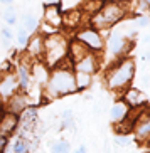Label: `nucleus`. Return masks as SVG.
Returning a JSON list of instances; mask_svg holds the SVG:
<instances>
[{"label": "nucleus", "instance_id": "1", "mask_svg": "<svg viewBox=\"0 0 150 153\" xmlns=\"http://www.w3.org/2000/svg\"><path fill=\"white\" fill-rule=\"evenodd\" d=\"M125 15V9L118 2H108L103 5V9L98 10L93 17V25L98 29H108L118 22Z\"/></svg>", "mask_w": 150, "mask_h": 153}, {"label": "nucleus", "instance_id": "2", "mask_svg": "<svg viewBox=\"0 0 150 153\" xmlns=\"http://www.w3.org/2000/svg\"><path fill=\"white\" fill-rule=\"evenodd\" d=\"M49 88L51 93H54V94H66V93H71V91L76 89V79L69 71L59 69L52 74Z\"/></svg>", "mask_w": 150, "mask_h": 153}, {"label": "nucleus", "instance_id": "3", "mask_svg": "<svg viewBox=\"0 0 150 153\" xmlns=\"http://www.w3.org/2000/svg\"><path fill=\"white\" fill-rule=\"evenodd\" d=\"M44 52L47 56V62L49 64L59 62L66 54V39L63 36H57V34L49 36L44 41Z\"/></svg>", "mask_w": 150, "mask_h": 153}, {"label": "nucleus", "instance_id": "4", "mask_svg": "<svg viewBox=\"0 0 150 153\" xmlns=\"http://www.w3.org/2000/svg\"><path fill=\"white\" fill-rule=\"evenodd\" d=\"M133 71H135L133 61H130V59L123 61L118 68L111 72V76H110V79H108L110 88H122V86H125L127 82H130V79L133 77Z\"/></svg>", "mask_w": 150, "mask_h": 153}, {"label": "nucleus", "instance_id": "5", "mask_svg": "<svg viewBox=\"0 0 150 153\" xmlns=\"http://www.w3.org/2000/svg\"><path fill=\"white\" fill-rule=\"evenodd\" d=\"M78 41H81L83 44L90 47V49H101L103 47V41H101V36L95 29H84L78 34Z\"/></svg>", "mask_w": 150, "mask_h": 153}, {"label": "nucleus", "instance_id": "6", "mask_svg": "<svg viewBox=\"0 0 150 153\" xmlns=\"http://www.w3.org/2000/svg\"><path fill=\"white\" fill-rule=\"evenodd\" d=\"M44 20L49 24V25H52V27H57V25L63 24V17H61L59 9H57V5L56 4H49L47 7H46Z\"/></svg>", "mask_w": 150, "mask_h": 153}, {"label": "nucleus", "instance_id": "7", "mask_svg": "<svg viewBox=\"0 0 150 153\" xmlns=\"http://www.w3.org/2000/svg\"><path fill=\"white\" fill-rule=\"evenodd\" d=\"M125 42H127V39H125V36H123L120 30H113L111 32V36H110V51L113 52V54H118V52H122L123 49H125Z\"/></svg>", "mask_w": 150, "mask_h": 153}, {"label": "nucleus", "instance_id": "8", "mask_svg": "<svg viewBox=\"0 0 150 153\" xmlns=\"http://www.w3.org/2000/svg\"><path fill=\"white\" fill-rule=\"evenodd\" d=\"M84 56H88V47L84 44H83L81 41H73L71 42V45H69V57H71V61H74V59H79L81 61Z\"/></svg>", "mask_w": 150, "mask_h": 153}, {"label": "nucleus", "instance_id": "9", "mask_svg": "<svg viewBox=\"0 0 150 153\" xmlns=\"http://www.w3.org/2000/svg\"><path fill=\"white\" fill-rule=\"evenodd\" d=\"M95 69H96V62H95V57H93L91 54L84 56V57L76 64V71L78 72H86V74H90V72H93Z\"/></svg>", "mask_w": 150, "mask_h": 153}, {"label": "nucleus", "instance_id": "10", "mask_svg": "<svg viewBox=\"0 0 150 153\" xmlns=\"http://www.w3.org/2000/svg\"><path fill=\"white\" fill-rule=\"evenodd\" d=\"M15 86H17V81H15L12 76L5 77L4 81L0 82V94L2 96H10L12 93H14Z\"/></svg>", "mask_w": 150, "mask_h": 153}, {"label": "nucleus", "instance_id": "11", "mask_svg": "<svg viewBox=\"0 0 150 153\" xmlns=\"http://www.w3.org/2000/svg\"><path fill=\"white\" fill-rule=\"evenodd\" d=\"M29 52L32 56H39L44 52V41H42L41 37H34L29 44Z\"/></svg>", "mask_w": 150, "mask_h": 153}, {"label": "nucleus", "instance_id": "12", "mask_svg": "<svg viewBox=\"0 0 150 153\" xmlns=\"http://www.w3.org/2000/svg\"><path fill=\"white\" fill-rule=\"evenodd\" d=\"M125 114H127V103H116L111 108V120H115V121L122 120Z\"/></svg>", "mask_w": 150, "mask_h": 153}, {"label": "nucleus", "instance_id": "13", "mask_svg": "<svg viewBox=\"0 0 150 153\" xmlns=\"http://www.w3.org/2000/svg\"><path fill=\"white\" fill-rule=\"evenodd\" d=\"M24 29L27 30V34L34 32L37 29V20L32 15H24Z\"/></svg>", "mask_w": 150, "mask_h": 153}, {"label": "nucleus", "instance_id": "14", "mask_svg": "<svg viewBox=\"0 0 150 153\" xmlns=\"http://www.w3.org/2000/svg\"><path fill=\"white\" fill-rule=\"evenodd\" d=\"M10 152H12V153H25V152H27V145H25V141H24L22 138H19V140H15V141H14Z\"/></svg>", "mask_w": 150, "mask_h": 153}, {"label": "nucleus", "instance_id": "15", "mask_svg": "<svg viewBox=\"0 0 150 153\" xmlns=\"http://www.w3.org/2000/svg\"><path fill=\"white\" fill-rule=\"evenodd\" d=\"M4 20L7 24H10V25L15 24V20H17V14L14 12V9H12L10 5H9V9H7V10H4Z\"/></svg>", "mask_w": 150, "mask_h": 153}, {"label": "nucleus", "instance_id": "16", "mask_svg": "<svg viewBox=\"0 0 150 153\" xmlns=\"http://www.w3.org/2000/svg\"><path fill=\"white\" fill-rule=\"evenodd\" d=\"M127 103L132 104V106L138 104V103H140V93H138L137 89H132V91L127 94Z\"/></svg>", "mask_w": 150, "mask_h": 153}, {"label": "nucleus", "instance_id": "17", "mask_svg": "<svg viewBox=\"0 0 150 153\" xmlns=\"http://www.w3.org/2000/svg\"><path fill=\"white\" fill-rule=\"evenodd\" d=\"M79 17H81V14H79V12H69L68 17L63 19V22L68 24V25H76L78 20H79Z\"/></svg>", "mask_w": 150, "mask_h": 153}, {"label": "nucleus", "instance_id": "18", "mask_svg": "<svg viewBox=\"0 0 150 153\" xmlns=\"http://www.w3.org/2000/svg\"><path fill=\"white\" fill-rule=\"evenodd\" d=\"M149 133H150V118L147 121H143L142 125H138V128H137V135L138 136H145Z\"/></svg>", "mask_w": 150, "mask_h": 153}, {"label": "nucleus", "instance_id": "19", "mask_svg": "<svg viewBox=\"0 0 150 153\" xmlns=\"http://www.w3.org/2000/svg\"><path fill=\"white\" fill-rule=\"evenodd\" d=\"M17 41H19V44L20 45H25L27 44V41H29V34H27V30L24 27H20L17 30Z\"/></svg>", "mask_w": 150, "mask_h": 153}, {"label": "nucleus", "instance_id": "20", "mask_svg": "<svg viewBox=\"0 0 150 153\" xmlns=\"http://www.w3.org/2000/svg\"><path fill=\"white\" fill-rule=\"evenodd\" d=\"M79 76H78V84L76 88H84V86L90 84V74H86V72H78Z\"/></svg>", "mask_w": 150, "mask_h": 153}, {"label": "nucleus", "instance_id": "21", "mask_svg": "<svg viewBox=\"0 0 150 153\" xmlns=\"http://www.w3.org/2000/svg\"><path fill=\"white\" fill-rule=\"evenodd\" d=\"M52 146H54V150H52L54 153H68L69 152V143H66V141L52 143Z\"/></svg>", "mask_w": 150, "mask_h": 153}, {"label": "nucleus", "instance_id": "22", "mask_svg": "<svg viewBox=\"0 0 150 153\" xmlns=\"http://www.w3.org/2000/svg\"><path fill=\"white\" fill-rule=\"evenodd\" d=\"M19 74H20V86H25L29 84V74H27V69L25 68H20L19 69Z\"/></svg>", "mask_w": 150, "mask_h": 153}, {"label": "nucleus", "instance_id": "23", "mask_svg": "<svg viewBox=\"0 0 150 153\" xmlns=\"http://www.w3.org/2000/svg\"><path fill=\"white\" fill-rule=\"evenodd\" d=\"M24 106H25V99H24V98H19V99H15L14 104H12V111H14V113H15V111H20Z\"/></svg>", "mask_w": 150, "mask_h": 153}, {"label": "nucleus", "instance_id": "24", "mask_svg": "<svg viewBox=\"0 0 150 153\" xmlns=\"http://www.w3.org/2000/svg\"><path fill=\"white\" fill-rule=\"evenodd\" d=\"M149 22H150V20L147 17H138V19H137V25H138V27H145Z\"/></svg>", "mask_w": 150, "mask_h": 153}, {"label": "nucleus", "instance_id": "25", "mask_svg": "<svg viewBox=\"0 0 150 153\" xmlns=\"http://www.w3.org/2000/svg\"><path fill=\"white\" fill-rule=\"evenodd\" d=\"M116 143H118V145H128V143H130V140H128L127 136H125V138L120 136V138H116Z\"/></svg>", "mask_w": 150, "mask_h": 153}, {"label": "nucleus", "instance_id": "26", "mask_svg": "<svg viewBox=\"0 0 150 153\" xmlns=\"http://www.w3.org/2000/svg\"><path fill=\"white\" fill-rule=\"evenodd\" d=\"M2 36H4L5 37V39H12V34H10V30H9V29H2Z\"/></svg>", "mask_w": 150, "mask_h": 153}, {"label": "nucleus", "instance_id": "27", "mask_svg": "<svg viewBox=\"0 0 150 153\" xmlns=\"http://www.w3.org/2000/svg\"><path fill=\"white\" fill-rule=\"evenodd\" d=\"M143 44H150V34H147V36L143 37Z\"/></svg>", "mask_w": 150, "mask_h": 153}, {"label": "nucleus", "instance_id": "28", "mask_svg": "<svg viewBox=\"0 0 150 153\" xmlns=\"http://www.w3.org/2000/svg\"><path fill=\"white\" fill-rule=\"evenodd\" d=\"M143 61H150V51H147L145 54H143Z\"/></svg>", "mask_w": 150, "mask_h": 153}, {"label": "nucleus", "instance_id": "29", "mask_svg": "<svg viewBox=\"0 0 150 153\" xmlns=\"http://www.w3.org/2000/svg\"><path fill=\"white\" fill-rule=\"evenodd\" d=\"M142 5H145V7H150V0H140Z\"/></svg>", "mask_w": 150, "mask_h": 153}, {"label": "nucleus", "instance_id": "30", "mask_svg": "<svg viewBox=\"0 0 150 153\" xmlns=\"http://www.w3.org/2000/svg\"><path fill=\"white\" fill-rule=\"evenodd\" d=\"M4 145H5V138L4 136H0V150L4 148Z\"/></svg>", "mask_w": 150, "mask_h": 153}, {"label": "nucleus", "instance_id": "31", "mask_svg": "<svg viewBox=\"0 0 150 153\" xmlns=\"http://www.w3.org/2000/svg\"><path fill=\"white\" fill-rule=\"evenodd\" d=\"M0 2H2V4H5V5H12V2H14V0H0Z\"/></svg>", "mask_w": 150, "mask_h": 153}, {"label": "nucleus", "instance_id": "32", "mask_svg": "<svg viewBox=\"0 0 150 153\" xmlns=\"http://www.w3.org/2000/svg\"><path fill=\"white\" fill-rule=\"evenodd\" d=\"M76 153H86V148H84V146H79Z\"/></svg>", "mask_w": 150, "mask_h": 153}, {"label": "nucleus", "instance_id": "33", "mask_svg": "<svg viewBox=\"0 0 150 153\" xmlns=\"http://www.w3.org/2000/svg\"><path fill=\"white\" fill-rule=\"evenodd\" d=\"M47 2H51V4H56V2H57V0H47Z\"/></svg>", "mask_w": 150, "mask_h": 153}]
</instances>
